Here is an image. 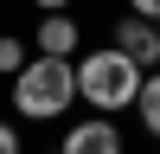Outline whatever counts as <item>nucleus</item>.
<instances>
[{
    "mask_svg": "<svg viewBox=\"0 0 160 154\" xmlns=\"http://www.w3.org/2000/svg\"><path fill=\"white\" fill-rule=\"evenodd\" d=\"M141 77H148V71H141L122 45H90V51H77V103H90L96 116L135 109Z\"/></svg>",
    "mask_w": 160,
    "mask_h": 154,
    "instance_id": "nucleus-1",
    "label": "nucleus"
},
{
    "mask_svg": "<svg viewBox=\"0 0 160 154\" xmlns=\"http://www.w3.org/2000/svg\"><path fill=\"white\" fill-rule=\"evenodd\" d=\"M77 103V58H26V71L13 77V116L19 122H64Z\"/></svg>",
    "mask_w": 160,
    "mask_h": 154,
    "instance_id": "nucleus-2",
    "label": "nucleus"
},
{
    "mask_svg": "<svg viewBox=\"0 0 160 154\" xmlns=\"http://www.w3.org/2000/svg\"><path fill=\"white\" fill-rule=\"evenodd\" d=\"M58 154H128V141H122V128H115V116L90 109V122H71L58 135Z\"/></svg>",
    "mask_w": 160,
    "mask_h": 154,
    "instance_id": "nucleus-3",
    "label": "nucleus"
},
{
    "mask_svg": "<svg viewBox=\"0 0 160 154\" xmlns=\"http://www.w3.org/2000/svg\"><path fill=\"white\" fill-rule=\"evenodd\" d=\"M109 45H122L128 58L141 64V71H154V64H160V19H141V13H122V19L109 26Z\"/></svg>",
    "mask_w": 160,
    "mask_h": 154,
    "instance_id": "nucleus-4",
    "label": "nucleus"
},
{
    "mask_svg": "<svg viewBox=\"0 0 160 154\" xmlns=\"http://www.w3.org/2000/svg\"><path fill=\"white\" fill-rule=\"evenodd\" d=\"M32 45L45 51V58H77V51H83V26H77L71 13H38Z\"/></svg>",
    "mask_w": 160,
    "mask_h": 154,
    "instance_id": "nucleus-5",
    "label": "nucleus"
},
{
    "mask_svg": "<svg viewBox=\"0 0 160 154\" xmlns=\"http://www.w3.org/2000/svg\"><path fill=\"white\" fill-rule=\"evenodd\" d=\"M135 116H141V128H148V135L160 141V64L148 77H141V96H135Z\"/></svg>",
    "mask_w": 160,
    "mask_h": 154,
    "instance_id": "nucleus-6",
    "label": "nucleus"
},
{
    "mask_svg": "<svg viewBox=\"0 0 160 154\" xmlns=\"http://www.w3.org/2000/svg\"><path fill=\"white\" fill-rule=\"evenodd\" d=\"M26 58H32V51H26V38L0 32V77H19V71H26Z\"/></svg>",
    "mask_w": 160,
    "mask_h": 154,
    "instance_id": "nucleus-7",
    "label": "nucleus"
},
{
    "mask_svg": "<svg viewBox=\"0 0 160 154\" xmlns=\"http://www.w3.org/2000/svg\"><path fill=\"white\" fill-rule=\"evenodd\" d=\"M0 154H26V141H19V122H7V116H0Z\"/></svg>",
    "mask_w": 160,
    "mask_h": 154,
    "instance_id": "nucleus-8",
    "label": "nucleus"
},
{
    "mask_svg": "<svg viewBox=\"0 0 160 154\" xmlns=\"http://www.w3.org/2000/svg\"><path fill=\"white\" fill-rule=\"evenodd\" d=\"M128 13H141V19H160V0H122Z\"/></svg>",
    "mask_w": 160,
    "mask_h": 154,
    "instance_id": "nucleus-9",
    "label": "nucleus"
},
{
    "mask_svg": "<svg viewBox=\"0 0 160 154\" xmlns=\"http://www.w3.org/2000/svg\"><path fill=\"white\" fill-rule=\"evenodd\" d=\"M77 0H32V13H71Z\"/></svg>",
    "mask_w": 160,
    "mask_h": 154,
    "instance_id": "nucleus-10",
    "label": "nucleus"
}]
</instances>
